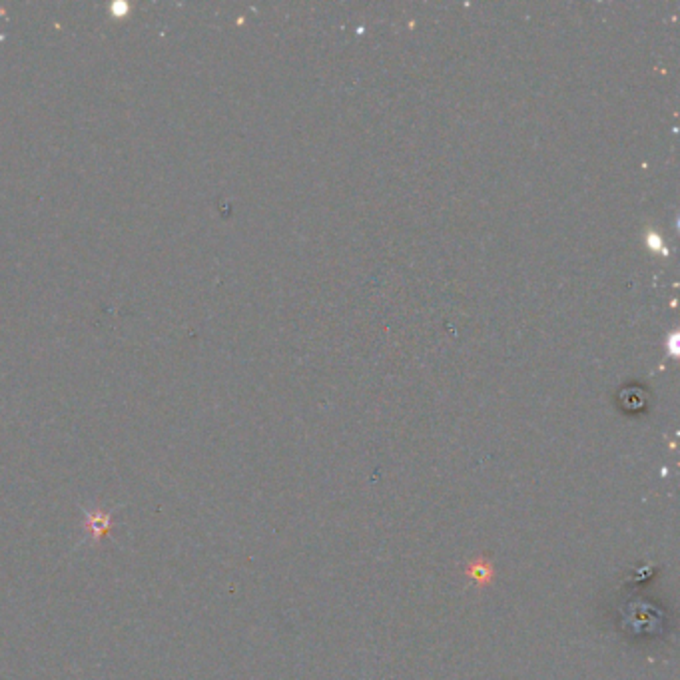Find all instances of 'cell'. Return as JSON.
Listing matches in <instances>:
<instances>
[{
  "instance_id": "6da1fadb",
  "label": "cell",
  "mask_w": 680,
  "mask_h": 680,
  "mask_svg": "<svg viewBox=\"0 0 680 680\" xmlns=\"http://www.w3.org/2000/svg\"><path fill=\"white\" fill-rule=\"evenodd\" d=\"M84 529L92 541H102L112 529V511L94 509L84 513Z\"/></svg>"
},
{
  "instance_id": "7a4b0ae2",
  "label": "cell",
  "mask_w": 680,
  "mask_h": 680,
  "mask_svg": "<svg viewBox=\"0 0 680 680\" xmlns=\"http://www.w3.org/2000/svg\"><path fill=\"white\" fill-rule=\"evenodd\" d=\"M467 575H469V578H473L475 583H479V585H489V583L493 581V567H491V562L489 561L479 559V561H475L469 564Z\"/></svg>"
}]
</instances>
